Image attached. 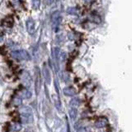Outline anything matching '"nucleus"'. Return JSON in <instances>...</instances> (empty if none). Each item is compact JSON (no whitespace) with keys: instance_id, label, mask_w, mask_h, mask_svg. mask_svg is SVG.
Returning a JSON list of instances; mask_svg holds the SVG:
<instances>
[{"instance_id":"nucleus-1","label":"nucleus","mask_w":132,"mask_h":132,"mask_svg":"<svg viewBox=\"0 0 132 132\" xmlns=\"http://www.w3.org/2000/svg\"><path fill=\"white\" fill-rule=\"evenodd\" d=\"M11 57L15 60L22 61V60H29L31 59L29 53L25 50H15L11 52Z\"/></svg>"},{"instance_id":"nucleus-2","label":"nucleus","mask_w":132,"mask_h":132,"mask_svg":"<svg viewBox=\"0 0 132 132\" xmlns=\"http://www.w3.org/2000/svg\"><path fill=\"white\" fill-rule=\"evenodd\" d=\"M21 113H22V119L24 123H28L33 122V113L29 107L24 106L21 109Z\"/></svg>"},{"instance_id":"nucleus-3","label":"nucleus","mask_w":132,"mask_h":132,"mask_svg":"<svg viewBox=\"0 0 132 132\" xmlns=\"http://www.w3.org/2000/svg\"><path fill=\"white\" fill-rule=\"evenodd\" d=\"M52 24L53 29L56 31L59 30V28L60 27V24L62 22V16L60 15V13L59 11H55L53 14L52 15Z\"/></svg>"},{"instance_id":"nucleus-4","label":"nucleus","mask_w":132,"mask_h":132,"mask_svg":"<svg viewBox=\"0 0 132 132\" xmlns=\"http://www.w3.org/2000/svg\"><path fill=\"white\" fill-rule=\"evenodd\" d=\"M27 30L30 35H34L35 33V23L33 19H28L27 21Z\"/></svg>"},{"instance_id":"nucleus-5","label":"nucleus","mask_w":132,"mask_h":132,"mask_svg":"<svg viewBox=\"0 0 132 132\" xmlns=\"http://www.w3.org/2000/svg\"><path fill=\"white\" fill-rule=\"evenodd\" d=\"M108 121L105 118H100L95 121V123H94V126L98 129H101L104 128L105 125H107Z\"/></svg>"},{"instance_id":"nucleus-6","label":"nucleus","mask_w":132,"mask_h":132,"mask_svg":"<svg viewBox=\"0 0 132 132\" xmlns=\"http://www.w3.org/2000/svg\"><path fill=\"white\" fill-rule=\"evenodd\" d=\"M43 76L47 84H49L51 82V75H50V71L46 65H44V67H43Z\"/></svg>"},{"instance_id":"nucleus-7","label":"nucleus","mask_w":132,"mask_h":132,"mask_svg":"<svg viewBox=\"0 0 132 132\" xmlns=\"http://www.w3.org/2000/svg\"><path fill=\"white\" fill-rule=\"evenodd\" d=\"M32 96V94H31L30 91H28V89H22L21 91V93L19 94V97L22 99H29Z\"/></svg>"},{"instance_id":"nucleus-8","label":"nucleus","mask_w":132,"mask_h":132,"mask_svg":"<svg viewBox=\"0 0 132 132\" xmlns=\"http://www.w3.org/2000/svg\"><path fill=\"white\" fill-rule=\"evenodd\" d=\"M22 81L23 83L26 86L28 87L31 85V76H29V74H28L27 72H24V74L22 75Z\"/></svg>"},{"instance_id":"nucleus-9","label":"nucleus","mask_w":132,"mask_h":132,"mask_svg":"<svg viewBox=\"0 0 132 132\" xmlns=\"http://www.w3.org/2000/svg\"><path fill=\"white\" fill-rule=\"evenodd\" d=\"M64 94L66 96H74L76 94V90L71 87H68L64 88Z\"/></svg>"},{"instance_id":"nucleus-10","label":"nucleus","mask_w":132,"mask_h":132,"mask_svg":"<svg viewBox=\"0 0 132 132\" xmlns=\"http://www.w3.org/2000/svg\"><path fill=\"white\" fill-rule=\"evenodd\" d=\"M67 13L68 14H70V15H77L79 14V10L76 7H70V8H68L67 9Z\"/></svg>"},{"instance_id":"nucleus-11","label":"nucleus","mask_w":132,"mask_h":132,"mask_svg":"<svg viewBox=\"0 0 132 132\" xmlns=\"http://www.w3.org/2000/svg\"><path fill=\"white\" fill-rule=\"evenodd\" d=\"M80 104H81V100H80V99H77V98L73 99L70 102V105L72 107H77L80 105Z\"/></svg>"},{"instance_id":"nucleus-12","label":"nucleus","mask_w":132,"mask_h":132,"mask_svg":"<svg viewBox=\"0 0 132 132\" xmlns=\"http://www.w3.org/2000/svg\"><path fill=\"white\" fill-rule=\"evenodd\" d=\"M3 23H4V25L5 27H11L13 24V20L10 17H7L6 19L4 20Z\"/></svg>"},{"instance_id":"nucleus-13","label":"nucleus","mask_w":132,"mask_h":132,"mask_svg":"<svg viewBox=\"0 0 132 132\" xmlns=\"http://www.w3.org/2000/svg\"><path fill=\"white\" fill-rule=\"evenodd\" d=\"M70 117L71 119L75 120L76 117H77V111H76V109H75V108H72L70 111Z\"/></svg>"},{"instance_id":"nucleus-14","label":"nucleus","mask_w":132,"mask_h":132,"mask_svg":"<svg viewBox=\"0 0 132 132\" xmlns=\"http://www.w3.org/2000/svg\"><path fill=\"white\" fill-rule=\"evenodd\" d=\"M10 128H11V130L13 131H19L21 130V128H22V125L19 123H15L10 126Z\"/></svg>"},{"instance_id":"nucleus-15","label":"nucleus","mask_w":132,"mask_h":132,"mask_svg":"<svg viewBox=\"0 0 132 132\" xmlns=\"http://www.w3.org/2000/svg\"><path fill=\"white\" fill-rule=\"evenodd\" d=\"M22 104V98L19 96H16L15 98L13 99V105H15V106H18Z\"/></svg>"},{"instance_id":"nucleus-16","label":"nucleus","mask_w":132,"mask_h":132,"mask_svg":"<svg viewBox=\"0 0 132 132\" xmlns=\"http://www.w3.org/2000/svg\"><path fill=\"white\" fill-rule=\"evenodd\" d=\"M32 5L34 10H38L40 6V0H32Z\"/></svg>"},{"instance_id":"nucleus-17","label":"nucleus","mask_w":132,"mask_h":132,"mask_svg":"<svg viewBox=\"0 0 132 132\" xmlns=\"http://www.w3.org/2000/svg\"><path fill=\"white\" fill-rule=\"evenodd\" d=\"M77 132H92L89 127H81L77 130Z\"/></svg>"}]
</instances>
